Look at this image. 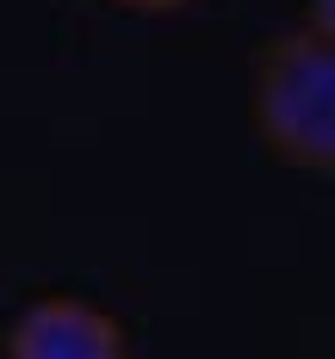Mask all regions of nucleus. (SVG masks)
<instances>
[{
	"mask_svg": "<svg viewBox=\"0 0 335 359\" xmlns=\"http://www.w3.org/2000/svg\"><path fill=\"white\" fill-rule=\"evenodd\" d=\"M255 130L280 161L304 174H335V43L292 32L255 62Z\"/></svg>",
	"mask_w": 335,
	"mask_h": 359,
	"instance_id": "obj_1",
	"label": "nucleus"
},
{
	"mask_svg": "<svg viewBox=\"0 0 335 359\" xmlns=\"http://www.w3.org/2000/svg\"><path fill=\"white\" fill-rule=\"evenodd\" d=\"M6 359H124V328L87 297H37L6 334Z\"/></svg>",
	"mask_w": 335,
	"mask_h": 359,
	"instance_id": "obj_2",
	"label": "nucleus"
},
{
	"mask_svg": "<svg viewBox=\"0 0 335 359\" xmlns=\"http://www.w3.org/2000/svg\"><path fill=\"white\" fill-rule=\"evenodd\" d=\"M310 32H323L335 43V0H310Z\"/></svg>",
	"mask_w": 335,
	"mask_h": 359,
	"instance_id": "obj_3",
	"label": "nucleus"
},
{
	"mask_svg": "<svg viewBox=\"0 0 335 359\" xmlns=\"http://www.w3.org/2000/svg\"><path fill=\"white\" fill-rule=\"evenodd\" d=\"M118 6H137V13H180L192 0H118Z\"/></svg>",
	"mask_w": 335,
	"mask_h": 359,
	"instance_id": "obj_4",
	"label": "nucleus"
}]
</instances>
